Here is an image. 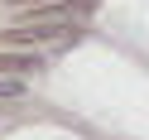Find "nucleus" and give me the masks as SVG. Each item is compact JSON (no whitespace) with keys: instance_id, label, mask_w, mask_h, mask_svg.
<instances>
[{"instance_id":"nucleus-3","label":"nucleus","mask_w":149,"mask_h":140,"mask_svg":"<svg viewBox=\"0 0 149 140\" xmlns=\"http://www.w3.org/2000/svg\"><path fill=\"white\" fill-rule=\"evenodd\" d=\"M15 97H24V77H5L0 72V101H15Z\"/></svg>"},{"instance_id":"nucleus-1","label":"nucleus","mask_w":149,"mask_h":140,"mask_svg":"<svg viewBox=\"0 0 149 140\" xmlns=\"http://www.w3.org/2000/svg\"><path fill=\"white\" fill-rule=\"evenodd\" d=\"M82 20H91V0H63V5H43L29 10L19 24H48V29H77Z\"/></svg>"},{"instance_id":"nucleus-2","label":"nucleus","mask_w":149,"mask_h":140,"mask_svg":"<svg viewBox=\"0 0 149 140\" xmlns=\"http://www.w3.org/2000/svg\"><path fill=\"white\" fill-rule=\"evenodd\" d=\"M39 68V53H19V49H0V72L5 77H29Z\"/></svg>"}]
</instances>
